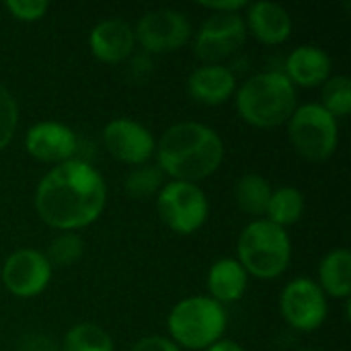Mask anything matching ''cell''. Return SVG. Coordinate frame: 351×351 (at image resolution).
<instances>
[{
  "mask_svg": "<svg viewBox=\"0 0 351 351\" xmlns=\"http://www.w3.org/2000/svg\"><path fill=\"white\" fill-rule=\"evenodd\" d=\"M84 255V241L76 232H62L58 234L45 253L51 267H70L78 263Z\"/></svg>",
  "mask_w": 351,
  "mask_h": 351,
  "instance_id": "obj_25",
  "label": "cell"
},
{
  "mask_svg": "<svg viewBox=\"0 0 351 351\" xmlns=\"http://www.w3.org/2000/svg\"><path fill=\"white\" fill-rule=\"evenodd\" d=\"M4 8L23 23H33L39 21L41 16H45L49 2L47 0H6Z\"/></svg>",
  "mask_w": 351,
  "mask_h": 351,
  "instance_id": "obj_27",
  "label": "cell"
},
{
  "mask_svg": "<svg viewBox=\"0 0 351 351\" xmlns=\"http://www.w3.org/2000/svg\"><path fill=\"white\" fill-rule=\"evenodd\" d=\"M165 185V173L158 169V165H142L134 167V171L125 179V193L132 199H148L152 195H158V191Z\"/></svg>",
  "mask_w": 351,
  "mask_h": 351,
  "instance_id": "obj_23",
  "label": "cell"
},
{
  "mask_svg": "<svg viewBox=\"0 0 351 351\" xmlns=\"http://www.w3.org/2000/svg\"><path fill=\"white\" fill-rule=\"evenodd\" d=\"M247 0H202L199 6L212 10V12H239L247 8Z\"/></svg>",
  "mask_w": 351,
  "mask_h": 351,
  "instance_id": "obj_29",
  "label": "cell"
},
{
  "mask_svg": "<svg viewBox=\"0 0 351 351\" xmlns=\"http://www.w3.org/2000/svg\"><path fill=\"white\" fill-rule=\"evenodd\" d=\"M284 74L294 86H321L331 78V58L319 45H298L288 53Z\"/></svg>",
  "mask_w": 351,
  "mask_h": 351,
  "instance_id": "obj_17",
  "label": "cell"
},
{
  "mask_svg": "<svg viewBox=\"0 0 351 351\" xmlns=\"http://www.w3.org/2000/svg\"><path fill=\"white\" fill-rule=\"evenodd\" d=\"M88 47L93 56L105 64H121L136 47L134 29L121 19H105L88 33Z\"/></svg>",
  "mask_w": 351,
  "mask_h": 351,
  "instance_id": "obj_15",
  "label": "cell"
},
{
  "mask_svg": "<svg viewBox=\"0 0 351 351\" xmlns=\"http://www.w3.org/2000/svg\"><path fill=\"white\" fill-rule=\"evenodd\" d=\"M288 136L294 150L306 160H327L339 142L337 119L321 103H304L288 119Z\"/></svg>",
  "mask_w": 351,
  "mask_h": 351,
  "instance_id": "obj_6",
  "label": "cell"
},
{
  "mask_svg": "<svg viewBox=\"0 0 351 351\" xmlns=\"http://www.w3.org/2000/svg\"><path fill=\"white\" fill-rule=\"evenodd\" d=\"M300 351H311V350H300Z\"/></svg>",
  "mask_w": 351,
  "mask_h": 351,
  "instance_id": "obj_31",
  "label": "cell"
},
{
  "mask_svg": "<svg viewBox=\"0 0 351 351\" xmlns=\"http://www.w3.org/2000/svg\"><path fill=\"white\" fill-rule=\"evenodd\" d=\"M204 351H245L239 343H234V341H228V339H220L218 343H214V346H210L208 350Z\"/></svg>",
  "mask_w": 351,
  "mask_h": 351,
  "instance_id": "obj_30",
  "label": "cell"
},
{
  "mask_svg": "<svg viewBox=\"0 0 351 351\" xmlns=\"http://www.w3.org/2000/svg\"><path fill=\"white\" fill-rule=\"evenodd\" d=\"M247 35L241 12H212L195 33L193 51L204 64H220L245 45Z\"/></svg>",
  "mask_w": 351,
  "mask_h": 351,
  "instance_id": "obj_8",
  "label": "cell"
},
{
  "mask_svg": "<svg viewBox=\"0 0 351 351\" xmlns=\"http://www.w3.org/2000/svg\"><path fill=\"white\" fill-rule=\"evenodd\" d=\"M107 206L103 175L88 162L70 158L51 167L35 189V212L51 228L74 232L99 220Z\"/></svg>",
  "mask_w": 351,
  "mask_h": 351,
  "instance_id": "obj_1",
  "label": "cell"
},
{
  "mask_svg": "<svg viewBox=\"0 0 351 351\" xmlns=\"http://www.w3.org/2000/svg\"><path fill=\"white\" fill-rule=\"evenodd\" d=\"M302 214H304V195L300 189L286 185V187L271 191L265 220H269L271 224L280 228H286V226L296 224L302 218Z\"/></svg>",
  "mask_w": 351,
  "mask_h": 351,
  "instance_id": "obj_21",
  "label": "cell"
},
{
  "mask_svg": "<svg viewBox=\"0 0 351 351\" xmlns=\"http://www.w3.org/2000/svg\"><path fill=\"white\" fill-rule=\"evenodd\" d=\"M249 284V274L234 257H222L212 263L208 271V292L210 298L224 304L237 302L245 296Z\"/></svg>",
  "mask_w": 351,
  "mask_h": 351,
  "instance_id": "obj_18",
  "label": "cell"
},
{
  "mask_svg": "<svg viewBox=\"0 0 351 351\" xmlns=\"http://www.w3.org/2000/svg\"><path fill=\"white\" fill-rule=\"evenodd\" d=\"M156 212L173 232L193 234L206 224L210 204L197 183L169 181L156 195Z\"/></svg>",
  "mask_w": 351,
  "mask_h": 351,
  "instance_id": "obj_7",
  "label": "cell"
},
{
  "mask_svg": "<svg viewBox=\"0 0 351 351\" xmlns=\"http://www.w3.org/2000/svg\"><path fill=\"white\" fill-rule=\"evenodd\" d=\"M191 23L181 10L158 8L140 16L134 35L150 53H169L181 49L191 39Z\"/></svg>",
  "mask_w": 351,
  "mask_h": 351,
  "instance_id": "obj_10",
  "label": "cell"
},
{
  "mask_svg": "<svg viewBox=\"0 0 351 351\" xmlns=\"http://www.w3.org/2000/svg\"><path fill=\"white\" fill-rule=\"evenodd\" d=\"M64 351H113V339L95 323H78L68 329Z\"/></svg>",
  "mask_w": 351,
  "mask_h": 351,
  "instance_id": "obj_22",
  "label": "cell"
},
{
  "mask_svg": "<svg viewBox=\"0 0 351 351\" xmlns=\"http://www.w3.org/2000/svg\"><path fill=\"white\" fill-rule=\"evenodd\" d=\"M271 185L265 177L257 173L243 175L234 185V199L237 206L251 218H261L267 212V204L271 197Z\"/></svg>",
  "mask_w": 351,
  "mask_h": 351,
  "instance_id": "obj_20",
  "label": "cell"
},
{
  "mask_svg": "<svg viewBox=\"0 0 351 351\" xmlns=\"http://www.w3.org/2000/svg\"><path fill=\"white\" fill-rule=\"evenodd\" d=\"M280 313L292 329L313 333L327 319V296L315 280L294 278L280 294Z\"/></svg>",
  "mask_w": 351,
  "mask_h": 351,
  "instance_id": "obj_9",
  "label": "cell"
},
{
  "mask_svg": "<svg viewBox=\"0 0 351 351\" xmlns=\"http://www.w3.org/2000/svg\"><path fill=\"white\" fill-rule=\"evenodd\" d=\"M19 125V105L12 93L0 84V152L12 142Z\"/></svg>",
  "mask_w": 351,
  "mask_h": 351,
  "instance_id": "obj_26",
  "label": "cell"
},
{
  "mask_svg": "<svg viewBox=\"0 0 351 351\" xmlns=\"http://www.w3.org/2000/svg\"><path fill=\"white\" fill-rule=\"evenodd\" d=\"M319 288L325 296L348 300L351 292V253L348 249L329 251L319 263Z\"/></svg>",
  "mask_w": 351,
  "mask_h": 351,
  "instance_id": "obj_19",
  "label": "cell"
},
{
  "mask_svg": "<svg viewBox=\"0 0 351 351\" xmlns=\"http://www.w3.org/2000/svg\"><path fill=\"white\" fill-rule=\"evenodd\" d=\"M53 267L49 265L45 253L35 249H19L10 253L2 265V284L16 298H35L39 296L49 280Z\"/></svg>",
  "mask_w": 351,
  "mask_h": 351,
  "instance_id": "obj_11",
  "label": "cell"
},
{
  "mask_svg": "<svg viewBox=\"0 0 351 351\" xmlns=\"http://www.w3.org/2000/svg\"><path fill=\"white\" fill-rule=\"evenodd\" d=\"M245 27L255 39L265 45H280L292 35V16L286 6L269 0L247 4Z\"/></svg>",
  "mask_w": 351,
  "mask_h": 351,
  "instance_id": "obj_14",
  "label": "cell"
},
{
  "mask_svg": "<svg viewBox=\"0 0 351 351\" xmlns=\"http://www.w3.org/2000/svg\"><path fill=\"white\" fill-rule=\"evenodd\" d=\"M237 111L253 128H278L298 107L296 86L280 70H267L247 78L237 90Z\"/></svg>",
  "mask_w": 351,
  "mask_h": 351,
  "instance_id": "obj_3",
  "label": "cell"
},
{
  "mask_svg": "<svg viewBox=\"0 0 351 351\" xmlns=\"http://www.w3.org/2000/svg\"><path fill=\"white\" fill-rule=\"evenodd\" d=\"M237 255V261L249 276L257 280H276L290 265L292 241L286 228H280L265 218H257L241 230Z\"/></svg>",
  "mask_w": 351,
  "mask_h": 351,
  "instance_id": "obj_4",
  "label": "cell"
},
{
  "mask_svg": "<svg viewBox=\"0 0 351 351\" xmlns=\"http://www.w3.org/2000/svg\"><path fill=\"white\" fill-rule=\"evenodd\" d=\"M27 152L47 165H60L74 158L78 148V138L66 123L60 121H37L25 134Z\"/></svg>",
  "mask_w": 351,
  "mask_h": 351,
  "instance_id": "obj_13",
  "label": "cell"
},
{
  "mask_svg": "<svg viewBox=\"0 0 351 351\" xmlns=\"http://www.w3.org/2000/svg\"><path fill=\"white\" fill-rule=\"evenodd\" d=\"M103 144L115 160L132 167L148 165L156 152V142L152 132L140 121L128 117L111 119L105 125Z\"/></svg>",
  "mask_w": 351,
  "mask_h": 351,
  "instance_id": "obj_12",
  "label": "cell"
},
{
  "mask_svg": "<svg viewBox=\"0 0 351 351\" xmlns=\"http://www.w3.org/2000/svg\"><path fill=\"white\" fill-rule=\"evenodd\" d=\"M187 93L202 105H222L237 93V76L222 64H204L189 74Z\"/></svg>",
  "mask_w": 351,
  "mask_h": 351,
  "instance_id": "obj_16",
  "label": "cell"
},
{
  "mask_svg": "<svg viewBox=\"0 0 351 351\" xmlns=\"http://www.w3.org/2000/svg\"><path fill=\"white\" fill-rule=\"evenodd\" d=\"M321 107L329 111L335 119L348 117L351 111V80L346 74L331 76L323 84V103Z\"/></svg>",
  "mask_w": 351,
  "mask_h": 351,
  "instance_id": "obj_24",
  "label": "cell"
},
{
  "mask_svg": "<svg viewBox=\"0 0 351 351\" xmlns=\"http://www.w3.org/2000/svg\"><path fill=\"white\" fill-rule=\"evenodd\" d=\"M156 165L173 181L195 183L214 175L224 160L220 134L199 121L171 125L156 144Z\"/></svg>",
  "mask_w": 351,
  "mask_h": 351,
  "instance_id": "obj_2",
  "label": "cell"
},
{
  "mask_svg": "<svg viewBox=\"0 0 351 351\" xmlns=\"http://www.w3.org/2000/svg\"><path fill=\"white\" fill-rule=\"evenodd\" d=\"M171 341L179 348L204 351L218 343L228 327L226 308L210 296H189L173 306L167 319Z\"/></svg>",
  "mask_w": 351,
  "mask_h": 351,
  "instance_id": "obj_5",
  "label": "cell"
},
{
  "mask_svg": "<svg viewBox=\"0 0 351 351\" xmlns=\"http://www.w3.org/2000/svg\"><path fill=\"white\" fill-rule=\"evenodd\" d=\"M130 351H181V348L171 341L169 337H162V335H148V337H142L138 339L132 350Z\"/></svg>",
  "mask_w": 351,
  "mask_h": 351,
  "instance_id": "obj_28",
  "label": "cell"
}]
</instances>
